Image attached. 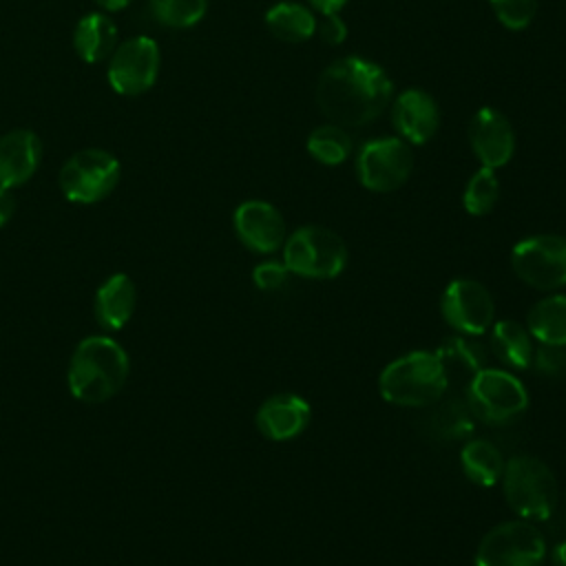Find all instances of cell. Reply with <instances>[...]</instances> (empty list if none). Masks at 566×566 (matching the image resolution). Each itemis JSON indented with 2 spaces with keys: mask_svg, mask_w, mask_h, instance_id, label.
<instances>
[{
  "mask_svg": "<svg viewBox=\"0 0 566 566\" xmlns=\"http://www.w3.org/2000/svg\"><path fill=\"white\" fill-rule=\"evenodd\" d=\"M394 84L387 71L365 57H338L323 69L316 82V106L343 128L371 124L389 106Z\"/></svg>",
  "mask_w": 566,
  "mask_h": 566,
  "instance_id": "6da1fadb",
  "label": "cell"
},
{
  "mask_svg": "<svg viewBox=\"0 0 566 566\" xmlns=\"http://www.w3.org/2000/svg\"><path fill=\"white\" fill-rule=\"evenodd\" d=\"M323 44L338 46L347 38V24L343 22L340 13H327V15H316V33Z\"/></svg>",
  "mask_w": 566,
  "mask_h": 566,
  "instance_id": "4dcf8cb0",
  "label": "cell"
},
{
  "mask_svg": "<svg viewBox=\"0 0 566 566\" xmlns=\"http://www.w3.org/2000/svg\"><path fill=\"white\" fill-rule=\"evenodd\" d=\"M511 268L526 285L553 292L566 285V237L533 234L511 250Z\"/></svg>",
  "mask_w": 566,
  "mask_h": 566,
  "instance_id": "30bf717a",
  "label": "cell"
},
{
  "mask_svg": "<svg viewBox=\"0 0 566 566\" xmlns=\"http://www.w3.org/2000/svg\"><path fill=\"white\" fill-rule=\"evenodd\" d=\"M161 53L153 38L135 35L117 44L108 57V84L119 95H142L146 93L159 75Z\"/></svg>",
  "mask_w": 566,
  "mask_h": 566,
  "instance_id": "8fae6325",
  "label": "cell"
},
{
  "mask_svg": "<svg viewBox=\"0 0 566 566\" xmlns=\"http://www.w3.org/2000/svg\"><path fill=\"white\" fill-rule=\"evenodd\" d=\"M467 135L480 166L497 170L515 155V130L509 117L493 106H482L471 115Z\"/></svg>",
  "mask_w": 566,
  "mask_h": 566,
  "instance_id": "4fadbf2b",
  "label": "cell"
},
{
  "mask_svg": "<svg viewBox=\"0 0 566 566\" xmlns=\"http://www.w3.org/2000/svg\"><path fill=\"white\" fill-rule=\"evenodd\" d=\"M232 226L239 241L259 254L276 252L287 239L283 214L276 206L261 199H248L239 203L232 214Z\"/></svg>",
  "mask_w": 566,
  "mask_h": 566,
  "instance_id": "5bb4252c",
  "label": "cell"
},
{
  "mask_svg": "<svg viewBox=\"0 0 566 566\" xmlns=\"http://www.w3.org/2000/svg\"><path fill=\"white\" fill-rule=\"evenodd\" d=\"M526 329L539 345L566 347V294L539 298L526 316Z\"/></svg>",
  "mask_w": 566,
  "mask_h": 566,
  "instance_id": "7402d4cb",
  "label": "cell"
},
{
  "mask_svg": "<svg viewBox=\"0 0 566 566\" xmlns=\"http://www.w3.org/2000/svg\"><path fill=\"white\" fill-rule=\"evenodd\" d=\"M73 46L77 55L88 62L97 64L113 55L117 49V27L115 22L104 13H86L75 24L73 33Z\"/></svg>",
  "mask_w": 566,
  "mask_h": 566,
  "instance_id": "ffe728a7",
  "label": "cell"
},
{
  "mask_svg": "<svg viewBox=\"0 0 566 566\" xmlns=\"http://www.w3.org/2000/svg\"><path fill=\"white\" fill-rule=\"evenodd\" d=\"M283 263L301 279H336L347 265V245L325 226H301L283 243Z\"/></svg>",
  "mask_w": 566,
  "mask_h": 566,
  "instance_id": "5b68a950",
  "label": "cell"
},
{
  "mask_svg": "<svg viewBox=\"0 0 566 566\" xmlns=\"http://www.w3.org/2000/svg\"><path fill=\"white\" fill-rule=\"evenodd\" d=\"M307 153L323 166H340L352 155V137L338 124H321L307 135Z\"/></svg>",
  "mask_w": 566,
  "mask_h": 566,
  "instance_id": "cb8c5ba5",
  "label": "cell"
},
{
  "mask_svg": "<svg viewBox=\"0 0 566 566\" xmlns=\"http://www.w3.org/2000/svg\"><path fill=\"white\" fill-rule=\"evenodd\" d=\"M475 336H464V334H458L449 340L442 343V347L436 352L440 356L442 363H458L462 365L464 369H471L473 374L482 367H486V347L478 340H473Z\"/></svg>",
  "mask_w": 566,
  "mask_h": 566,
  "instance_id": "4316f807",
  "label": "cell"
},
{
  "mask_svg": "<svg viewBox=\"0 0 566 566\" xmlns=\"http://www.w3.org/2000/svg\"><path fill=\"white\" fill-rule=\"evenodd\" d=\"M497 22L511 31L526 29L537 15L539 0H489Z\"/></svg>",
  "mask_w": 566,
  "mask_h": 566,
  "instance_id": "83f0119b",
  "label": "cell"
},
{
  "mask_svg": "<svg viewBox=\"0 0 566 566\" xmlns=\"http://www.w3.org/2000/svg\"><path fill=\"white\" fill-rule=\"evenodd\" d=\"M15 208H18V199L13 195V188L0 186V228L11 221V217L15 214Z\"/></svg>",
  "mask_w": 566,
  "mask_h": 566,
  "instance_id": "1f68e13d",
  "label": "cell"
},
{
  "mask_svg": "<svg viewBox=\"0 0 566 566\" xmlns=\"http://www.w3.org/2000/svg\"><path fill=\"white\" fill-rule=\"evenodd\" d=\"M502 493L509 509L522 520H548L557 504V480L551 467L528 453L504 462Z\"/></svg>",
  "mask_w": 566,
  "mask_h": 566,
  "instance_id": "277c9868",
  "label": "cell"
},
{
  "mask_svg": "<svg viewBox=\"0 0 566 566\" xmlns=\"http://www.w3.org/2000/svg\"><path fill=\"white\" fill-rule=\"evenodd\" d=\"M312 418V409L298 394H274L265 398L256 411V429L274 442L301 436Z\"/></svg>",
  "mask_w": 566,
  "mask_h": 566,
  "instance_id": "2e32d148",
  "label": "cell"
},
{
  "mask_svg": "<svg viewBox=\"0 0 566 566\" xmlns=\"http://www.w3.org/2000/svg\"><path fill=\"white\" fill-rule=\"evenodd\" d=\"M42 146L33 130L18 128L0 137V186L15 188L27 184L40 166Z\"/></svg>",
  "mask_w": 566,
  "mask_h": 566,
  "instance_id": "e0dca14e",
  "label": "cell"
},
{
  "mask_svg": "<svg viewBox=\"0 0 566 566\" xmlns=\"http://www.w3.org/2000/svg\"><path fill=\"white\" fill-rule=\"evenodd\" d=\"M265 27L276 40L298 44L316 33V13L303 2L283 0L265 11Z\"/></svg>",
  "mask_w": 566,
  "mask_h": 566,
  "instance_id": "44dd1931",
  "label": "cell"
},
{
  "mask_svg": "<svg viewBox=\"0 0 566 566\" xmlns=\"http://www.w3.org/2000/svg\"><path fill=\"white\" fill-rule=\"evenodd\" d=\"M546 557V539L528 520L495 524L475 548V566H539Z\"/></svg>",
  "mask_w": 566,
  "mask_h": 566,
  "instance_id": "52a82bcc",
  "label": "cell"
},
{
  "mask_svg": "<svg viewBox=\"0 0 566 566\" xmlns=\"http://www.w3.org/2000/svg\"><path fill=\"white\" fill-rule=\"evenodd\" d=\"M157 22L170 29H188L203 20L208 0H148Z\"/></svg>",
  "mask_w": 566,
  "mask_h": 566,
  "instance_id": "484cf974",
  "label": "cell"
},
{
  "mask_svg": "<svg viewBox=\"0 0 566 566\" xmlns=\"http://www.w3.org/2000/svg\"><path fill=\"white\" fill-rule=\"evenodd\" d=\"M391 122L400 139L411 146H422L440 128V106L431 93L411 86L394 97Z\"/></svg>",
  "mask_w": 566,
  "mask_h": 566,
  "instance_id": "9a60e30c",
  "label": "cell"
},
{
  "mask_svg": "<svg viewBox=\"0 0 566 566\" xmlns=\"http://www.w3.org/2000/svg\"><path fill=\"white\" fill-rule=\"evenodd\" d=\"M553 564H555V566H566V539L559 542V544L553 548Z\"/></svg>",
  "mask_w": 566,
  "mask_h": 566,
  "instance_id": "836d02e7",
  "label": "cell"
},
{
  "mask_svg": "<svg viewBox=\"0 0 566 566\" xmlns=\"http://www.w3.org/2000/svg\"><path fill=\"white\" fill-rule=\"evenodd\" d=\"M440 312L458 334L480 336L491 329L495 305L491 292L480 281L453 279L442 292Z\"/></svg>",
  "mask_w": 566,
  "mask_h": 566,
  "instance_id": "7c38bea8",
  "label": "cell"
},
{
  "mask_svg": "<svg viewBox=\"0 0 566 566\" xmlns=\"http://www.w3.org/2000/svg\"><path fill=\"white\" fill-rule=\"evenodd\" d=\"M290 276V270L285 268L283 261H263L252 270V281L259 290L270 292V290H279Z\"/></svg>",
  "mask_w": 566,
  "mask_h": 566,
  "instance_id": "f546056e",
  "label": "cell"
},
{
  "mask_svg": "<svg viewBox=\"0 0 566 566\" xmlns=\"http://www.w3.org/2000/svg\"><path fill=\"white\" fill-rule=\"evenodd\" d=\"M500 199V179L493 168L480 166L467 181L462 192V208L473 217L489 214Z\"/></svg>",
  "mask_w": 566,
  "mask_h": 566,
  "instance_id": "d4e9b609",
  "label": "cell"
},
{
  "mask_svg": "<svg viewBox=\"0 0 566 566\" xmlns=\"http://www.w3.org/2000/svg\"><path fill=\"white\" fill-rule=\"evenodd\" d=\"M467 402L478 420L486 424H504L524 413L528 407V391L509 369L482 367L469 380Z\"/></svg>",
  "mask_w": 566,
  "mask_h": 566,
  "instance_id": "8992f818",
  "label": "cell"
},
{
  "mask_svg": "<svg viewBox=\"0 0 566 566\" xmlns=\"http://www.w3.org/2000/svg\"><path fill=\"white\" fill-rule=\"evenodd\" d=\"M533 363L537 371L546 376H564L566 374V347L562 345H539L535 349Z\"/></svg>",
  "mask_w": 566,
  "mask_h": 566,
  "instance_id": "f1b7e54d",
  "label": "cell"
},
{
  "mask_svg": "<svg viewBox=\"0 0 566 566\" xmlns=\"http://www.w3.org/2000/svg\"><path fill=\"white\" fill-rule=\"evenodd\" d=\"M449 387V374L436 352H407L380 371V396L396 407H427L442 398Z\"/></svg>",
  "mask_w": 566,
  "mask_h": 566,
  "instance_id": "3957f363",
  "label": "cell"
},
{
  "mask_svg": "<svg viewBox=\"0 0 566 566\" xmlns=\"http://www.w3.org/2000/svg\"><path fill=\"white\" fill-rule=\"evenodd\" d=\"M460 467L473 484L493 486L502 480L504 455L493 442H489L484 438H475L462 447Z\"/></svg>",
  "mask_w": 566,
  "mask_h": 566,
  "instance_id": "603a6c76",
  "label": "cell"
},
{
  "mask_svg": "<svg viewBox=\"0 0 566 566\" xmlns=\"http://www.w3.org/2000/svg\"><path fill=\"white\" fill-rule=\"evenodd\" d=\"M102 9H106V11H119V9H124V7H128L130 4V0H95Z\"/></svg>",
  "mask_w": 566,
  "mask_h": 566,
  "instance_id": "e575fe53",
  "label": "cell"
},
{
  "mask_svg": "<svg viewBox=\"0 0 566 566\" xmlns=\"http://www.w3.org/2000/svg\"><path fill=\"white\" fill-rule=\"evenodd\" d=\"M347 4V0H307V7L318 13V15H327V13H340V9Z\"/></svg>",
  "mask_w": 566,
  "mask_h": 566,
  "instance_id": "d6a6232c",
  "label": "cell"
},
{
  "mask_svg": "<svg viewBox=\"0 0 566 566\" xmlns=\"http://www.w3.org/2000/svg\"><path fill=\"white\" fill-rule=\"evenodd\" d=\"M564 237H566V234H564Z\"/></svg>",
  "mask_w": 566,
  "mask_h": 566,
  "instance_id": "d590c367",
  "label": "cell"
},
{
  "mask_svg": "<svg viewBox=\"0 0 566 566\" xmlns=\"http://www.w3.org/2000/svg\"><path fill=\"white\" fill-rule=\"evenodd\" d=\"M491 354L511 369H526L533 365L535 340L526 325L517 321H497L489 329Z\"/></svg>",
  "mask_w": 566,
  "mask_h": 566,
  "instance_id": "d6986e66",
  "label": "cell"
},
{
  "mask_svg": "<svg viewBox=\"0 0 566 566\" xmlns=\"http://www.w3.org/2000/svg\"><path fill=\"white\" fill-rule=\"evenodd\" d=\"M122 175L117 157L104 148H84L69 157L60 170L62 195L73 203L106 199Z\"/></svg>",
  "mask_w": 566,
  "mask_h": 566,
  "instance_id": "ba28073f",
  "label": "cell"
},
{
  "mask_svg": "<svg viewBox=\"0 0 566 566\" xmlns=\"http://www.w3.org/2000/svg\"><path fill=\"white\" fill-rule=\"evenodd\" d=\"M356 177L371 192H394L413 172L411 144L400 137H376L356 153Z\"/></svg>",
  "mask_w": 566,
  "mask_h": 566,
  "instance_id": "9c48e42d",
  "label": "cell"
},
{
  "mask_svg": "<svg viewBox=\"0 0 566 566\" xmlns=\"http://www.w3.org/2000/svg\"><path fill=\"white\" fill-rule=\"evenodd\" d=\"M137 305V290L130 276L117 272L106 279L95 294V318L106 329H122Z\"/></svg>",
  "mask_w": 566,
  "mask_h": 566,
  "instance_id": "ac0fdd59",
  "label": "cell"
},
{
  "mask_svg": "<svg viewBox=\"0 0 566 566\" xmlns=\"http://www.w3.org/2000/svg\"><path fill=\"white\" fill-rule=\"evenodd\" d=\"M128 367V354L117 340L108 336H88L71 356L69 389L80 402H104L124 387Z\"/></svg>",
  "mask_w": 566,
  "mask_h": 566,
  "instance_id": "7a4b0ae2",
  "label": "cell"
}]
</instances>
